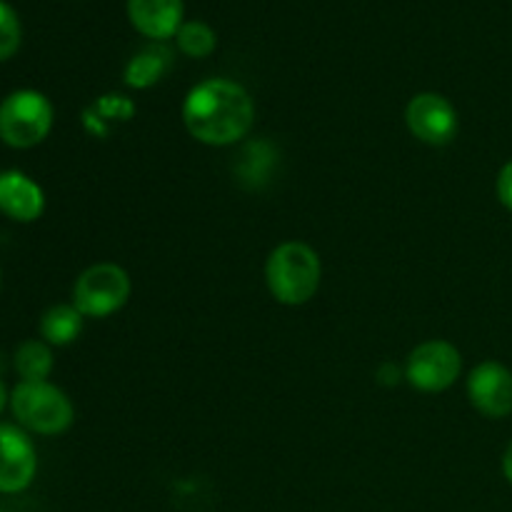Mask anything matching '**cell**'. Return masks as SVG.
<instances>
[{
    "label": "cell",
    "instance_id": "ba28073f",
    "mask_svg": "<svg viewBox=\"0 0 512 512\" xmlns=\"http://www.w3.org/2000/svg\"><path fill=\"white\" fill-rule=\"evenodd\" d=\"M410 133L428 145H448L458 133L453 103L438 93H418L405 110Z\"/></svg>",
    "mask_w": 512,
    "mask_h": 512
},
{
    "label": "cell",
    "instance_id": "5bb4252c",
    "mask_svg": "<svg viewBox=\"0 0 512 512\" xmlns=\"http://www.w3.org/2000/svg\"><path fill=\"white\" fill-rule=\"evenodd\" d=\"M15 370H18L20 380L25 383H40L48 380L50 370H53V353L45 340H25L18 350H15Z\"/></svg>",
    "mask_w": 512,
    "mask_h": 512
},
{
    "label": "cell",
    "instance_id": "6da1fadb",
    "mask_svg": "<svg viewBox=\"0 0 512 512\" xmlns=\"http://www.w3.org/2000/svg\"><path fill=\"white\" fill-rule=\"evenodd\" d=\"M255 105L248 90L228 78H210L195 85L183 103V123L205 145H233L250 133Z\"/></svg>",
    "mask_w": 512,
    "mask_h": 512
},
{
    "label": "cell",
    "instance_id": "9a60e30c",
    "mask_svg": "<svg viewBox=\"0 0 512 512\" xmlns=\"http://www.w3.org/2000/svg\"><path fill=\"white\" fill-rule=\"evenodd\" d=\"M175 43H178L180 53H185L188 58H208L218 45V35L203 20H185L175 35Z\"/></svg>",
    "mask_w": 512,
    "mask_h": 512
},
{
    "label": "cell",
    "instance_id": "2e32d148",
    "mask_svg": "<svg viewBox=\"0 0 512 512\" xmlns=\"http://www.w3.org/2000/svg\"><path fill=\"white\" fill-rule=\"evenodd\" d=\"M20 38H23V28H20L18 13L13 5L0 0V60H8L18 53Z\"/></svg>",
    "mask_w": 512,
    "mask_h": 512
},
{
    "label": "cell",
    "instance_id": "5b68a950",
    "mask_svg": "<svg viewBox=\"0 0 512 512\" xmlns=\"http://www.w3.org/2000/svg\"><path fill=\"white\" fill-rule=\"evenodd\" d=\"M130 298V278L120 265L98 263L85 270L73 288V305L85 318H108Z\"/></svg>",
    "mask_w": 512,
    "mask_h": 512
},
{
    "label": "cell",
    "instance_id": "277c9868",
    "mask_svg": "<svg viewBox=\"0 0 512 512\" xmlns=\"http://www.w3.org/2000/svg\"><path fill=\"white\" fill-rule=\"evenodd\" d=\"M53 128V105L38 90H15L0 103V140L15 150L35 148Z\"/></svg>",
    "mask_w": 512,
    "mask_h": 512
},
{
    "label": "cell",
    "instance_id": "7a4b0ae2",
    "mask_svg": "<svg viewBox=\"0 0 512 512\" xmlns=\"http://www.w3.org/2000/svg\"><path fill=\"white\" fill-rule=\"evenodd\" d=\"M320 265L318 253L305 243H283L270 253L265 280L273 298L283 305H303L318 293Z\"/></svg>",
    "mask_w": 512,
    "mask_h": 512
},
{
    "label": "cell",
    "instance_id": "ac0fdd59",
    "mask_svg": "<svg viewBox=\"0 0 512 512\" xmlns=\"http://www.w3.org/2000/svg\"><path fill=\"white\" fill-rule=\"evenodd\" d=\"M503 473L505 478H508V483L512 485V443L508 445V450H505L503 455Z\"/></svg>",
    "mask_w": 512,
    "mask_h": 512
},
{
    "label": "cell",
    "instance_id": "e0dca14e",
    "mask_svg": "<svg viewBox=\"0 0 512 512\" xmlns=\"http://www.w3.org/2000/svg\"><path fill=\"white\" fill-rule=\"evenodd\" d=\"M498 198L512 213V160L503 165V170L498 175Z\"/></svg>",
    "mask_w": 512,
    "mask_h": 512
},
{
    "label": "cell",
    "instance_id": "52a82bcc",
    "mask_svg": "<svg viewBox=\"0 0 512 512\" xmlns=\"http://www.w3.org/2000/svg\"><path fill=\"white\" fill-rule=\"evenodd\" d=\"M38 473L33 440L18 425L0 423V493H23Z\"/></svg>",
    "mask_w": 512,
    "mask_h": 512
},
{
    "label": "cell",
    "instance_id": "8fae6325",
    "mask_svg": "<svg viewBox=\"0 0 512 512\" xmlns=\"http://www.w3.org/2000/svg\"><path fill=\"white\" fill-rule=\"evenodd\" d=\"M45 195L43 188L20 170L0 173V213L15 223H33L43 215Z\"/></svg>",
    "mask_w": 512,
    "mask_h": 512
},
{
    "label": "cell",
    "instance_id": "4fadbf2b",
    "mask_svg": "<svg viewBox=\"0 0 512 512\" xmlns=\"http://www.w3.org/2000/svg\"><path fill=\"white\" fill-rule=\"evenodd\" d=\"M83 318L75 305H53L40 318V338L48 345H70L83 330Z\"/></svg>",
    "mask_w": 512,
    "mask_h": 512
},
{
    "label": "cell",
    "instance_id": "3957f363",
    "mask_svg": "<svg viewBox=\"0 0 512 512\" xmlns=\"http://www.w3.org/2000/svg\"><path fill=\"white\" fill-rule=\"evenodd\" d=\"M10 410L20 428L38 435H60L73 425L75 410L68 395L48 380L25 383L20 380L10 393Z\"/></svg>",
    "mask_w": 512,
    "mask_h": 512
},
{
    "label": "cell",
    "instance_id": "7c38bea8",
    "mask_svg": "<svg viewBox=\"0 0 512 512\" xmlns=\"http://www.w3.org/2000/svg\"><path fill=\"white\" fill-rule=\"evenodd\" d=\"M170 63H173V53L163 43L148 45V48H143L128 60V65H125V83L138 90L150 88L158 80H163Z\"/></svg>",
    "mask_w": 512,
    "mask_h": 512
},
{
    "label": "cell",
    "instance_id": "9c48e42d",
    "mask_svg": "<svg viewBox=\"0 0 512 512\" xmlns=\"http://www.w3.org/2000/svg\"><path fill=\"white\" fill-rule=\"evenodd\" d=\"M468 398L485 418H508L512 413V373L495 360L480 363L468 378Z\"/></svg>",
    "mask_w": 512,
    "mask_h": 512
},
{
    "label": "cell",
    "instance_id": "30bf717a",
    "mask_svg": "<svg viewBox=\"0 0 512 512\" xmlns=\"http://www.w3.org/2000/svg\"><path fill=\"white\" fill-rule=\"evenodd\" d=\"M183 0H128L130 25L155 43L175 38L185 23Z\"/></svg>",
    "mask_w": 512,
    "mask_h": 512
},
{
    "label": "cell",
    "instance_id": "d6986e66",
    "mask_svg": "<svg viewBox=\"0 0 512 512\" xmlns=\"http://www.w3.org/2000/svg\"><path fill=\"white\" fill-rule=\"evenodd\" d=\"M10 403V398H8V390H5V385H3V380H0V413H3L5 410V405Z\"/></svg>",
    "mask_w": 512,
    "mask_h": 512
},
{
    "label": "cell",
    "instance_id": "8992f818",
    "mask_svg": "<svg viewBox=\"0 0 512 512\" xmlns=\"http://www.w3.org/2000/svg\"><path fill=\"white\" fill-rule=\"evenodd\" d=\"M463 360L455 345L445 340H428L410 353L405 378L423 393H440L458 380Z\"/></svg>",
    "mask_w": 512,
    "mask_h": 512
}]
</instances>
